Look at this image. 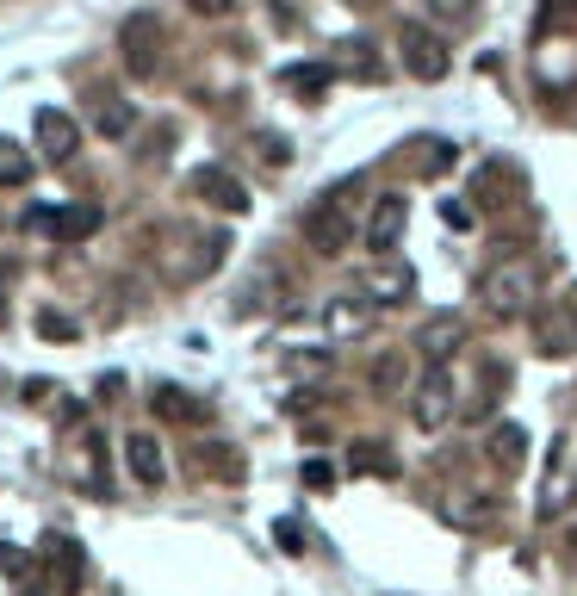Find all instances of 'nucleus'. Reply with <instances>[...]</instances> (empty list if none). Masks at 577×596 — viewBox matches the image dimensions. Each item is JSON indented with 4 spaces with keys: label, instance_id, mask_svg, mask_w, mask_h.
<instances>
[{
    "label": "nucleus",
    "instance_id": "obj_15",
    "mask_svg": "<svg viewBox=\"0 0 577 596\" xmlns=\"http://www.w3.org/2000/svg\"><path fill=\"white\" fill-rule=\"evenodd\" d=\"M50 572H57V596H75L81 577H87V559H81V540L57 535L50 540Z\"/></svg>",
    "mask_w": 577,
    "mask_h": 596
},
{
    "label": "nucleus",
    "instance_id": "obj_26",
    "mask_svg": "<svg viewBox=\"0 0 577 596\" xmlns=\"http://www.w3.org/2000/svg\"><path fill=\"white\" fill-rule=\"evenodd\" d=\"M373 385H379V392H398V385H404V361H398V354H385V361L373 366Z\"/></svg>",
    "mask_w": 577,
    "mask_h": 596
},
{
    "label": "nucleus",
    "instance_id": "obj_19",
    "mask_svg": "<svg viewBox=\"0 0 577 596\" xmlns=\"http://www.w3.org/2000/svg\"><path fill=\"white\" fill-rule=\"evenodd\" d=\"M131 125H137L131 100L106 94V100H99V106H94V131H99V137H131Z\"/></svg>",
    "mask_w": 577,
    "mask_h": 596
},
{
    "label": "nucleus",
    "instance_id": "obj_28",
    "mask_svg": "<svg viewBox=\"0 0 577 596\" xmlns=\"http://www.w3.org/2000/svg\"><path fill=\"white\" fill-rule=\"evenodd\" d=\"M38 336H50V342H57V336H75V324H69V317H57V311H44V317H38Z\"/></svg>",
    "mask_w": 577,
    "mask_h": 596
},
{
    "label": "nucleus",
    "instance_id": "obj_23",
    "mask_svg": "<svg viewBox=\"0 0 577 596\" xmlns=\"http://www.w3.org/2000/svg\"><path fill=\"white\" fill-rule=\"evenodd\" d=\"M447 522H460V528H479V522H491V503H466V491H454V498L441 503Z\"/></svg>",
    "mask_w": 577,
    "mask_h": 596
},
{
    "label": "nucleus",
    "instance_id": "obj_10",
    "mask_svg": "<svg viewBox=\"0 0 577 596\" xmlns=\"http://www.w3.org/2000/svg\"><path fill=\"white\" fill-rule=\"evenodd\" d=\"M32 125H38V143H44L50 162H75V150H81V125H75V118L57 113V106H44Z\"/></svg>",
    "mask_w": 577,
    "mask_h": 596
},
{
    "label": "nucleus",
    "instance_id": "obj_9",
    "mask_svg": "<svg viewBox=\"0 0 577 596\" xmlns=\"http://www.w3.org/2000/svg\"><path fill=\"white\" fill-rule=\"evenodd\" d=\"M534 342H540V354H572L577 348V299L540 311L534 317Z\"/></svg>",
    "mask_w": 577,
    "mask_h": 596
},
{
    "label": "nucleus",
    "instance_id": "obj_16",
    "mask_svg": "<svg viewBox=\"0 0 577 596\" xmlns=\"http://www.w3.org/2000/svg\"><path fill=\"white\" fill-rule=\"evenodd\" d=\"M155 38H162V32H155L150 13L125 25V69H131V75H150V69H155V57H150V44H155Z\"/></svg>",
    "mask_w": 577,
    "mask_h": 596
},
{
    "label": "nucleus",
    "instance_id": "obj_6",
    "mask_svg": "<svg viewBox=\"0 0 577 596\" xmlns=\"http://www.w3.org/2000/svg\"><path fill=\"white\" fill-rule=\"evenodd\" d=\"M410 224V199L404 192H379L373 199V218H366V249H398V236H404Z\"/></svg>",
    "mask_w": 577,
    "mask_h": 596
},
{
    "label": "nucleus",
    "instance_id": "obj_1",
    "mask_svg": "<svg viewBox=\"0 0 577 596\" xmlns=\"http://www.w3.org/2000/svg\"><path fill=\"white\" fill-rule=\"evenodd\" d=\"M534 287H540V273L528 255H503L497 268L479 280V299L491 317H503V324H516V317H528L534 311Z\"/></svg>",
    "mask_w": 577,
    "mask_h": 596
},
{
    "label": "nucleus",
    "instance_id": "obj_25",
    "mask_svg": "<svg viewBox=\"0 0 577 596\" xmlns=\"http://www.w3.org/2000/svg\"><path fill=\"white\" fill-rule=\"evenodd\" d=\"M577 13V0H540V20H534V32H558V25Z\"/></svg>",
    "mask_w": 577,
    "mask_h": 596
},
{
    "label": "nucleus",
    "instance_id": "obj_30",
    "mask_svg": "<svg viewBox=\"0 0 577 596\" xmlns=\"http://www.w3.org/2000/svg\"><path fill=\"white\" fill-rule=\"evenodd\" d=\"M428 7H435L441 20H466V13H472V0H428Z\"/></svg>",
    "mask_w": 577,
    "mask_h": 596
},
{
    "label": "nucleus",
    "instance_id": "obj_31",
    "mask_svg": "<svg viewBox=\"0 0 577 596\" xmlns=\"http://www.w3.org/2000/svg\"><path fill=\"white\" fill-rule=\"evenodd\" d=\"M305 484H310V491H323V484H335V472H329L323 460H310V466H305Z\"/></svg>",
    "mask_w": 577,
    "mask_h": 596
},
{
    "label": "nucleus",
    "instance_id": "obj_13",
    "mask_svg": "<svg viewBox=\"0 0 577 596\" xmlns=\"http://www.w3.org/2000/svg\"><path fill=\"white\" fill-rule=\"evenodd\" d=\"M32 224H44L57 243H87V236L99 231V206H62V212H38Z\"/></svg>",
    "mask_w": 577,
    "mask_h": 596
},
{
    "label": "nucleus",
    "instance_id": "obj_24",
    "mask_svg": "<svg viewBox=\"0 0 577 596\" xmlns=\"http://www.w3.org/2000/svg\"><path fill=\"white\" fill-rule=\"evenodd\" d=\"M0 577L25 584V577H32V553H25V547H13V540H0Z\"/></svg>",
    "mask_w": 577,
    "mask_h": 596
},
{
    "label": "nucleus",
    "instance_id": "obj_12",
    "mask_svg": "<svg viewBox=\"0 0 577 596\" xmlns=\"http://www.w3.org/2000/svg\"><path fill=\"white\" fill-rule=\"evenodd\" d=\"M125 466H131V479L137 484H162L168 479V460H162V442H155L150 429H137V435H125Z\"/></svg>",
    "mask_w": 577,
    "mask_h": 596
},
{
    "label": "nucleus",
    "instance_id": "obj_2",
    "mask_svg": "<svg viewBox=\"0 0 577 596\" xmlns=\"http://www.w3.org/2000/svg\"><path fill=\"white\" fill-rule=\"evenodd\" d=\"M454 410H460V379H454V366L428 361L423 385L410 392V423L416 429H447L454 423Z\"/></svg>",
    "mask_w": 577,
    "mask_h": 596
},
{
    "label": "nucleus",
    "instance_id": "obj_8",
    "mask_svg": "<svg viewBox=\"0 0 577 596\" xmlns=\"http://www.w3.org/2000/svg\"><path fill=\"white\" fill-rule=\"evenodd\" d=\"M192 192H199L205 206H217V212H231V218L249 212V187H243L231 168H199L192 174Z\"/></svg>",
    "mask_w": 577,
    "mask_h": 596
},
{
    "label": "nucleus",
    "instance_id": "obj_32",
    "mask_svg": "<svg viewBox=\"0 0 577 596\" xmlns=\"http://www.w3.org/2000/svg\"><path fill=\"white\" fill-rule=\"evenodd\" d=\"M192 13H205V20H224V13H231V0H187Z\"/></svg>",
    "mask_w": 577,
    "mask_h": 596
},
{
    "label": "nucleus",
    "instance_id": "obj_7",
    "mask_svg": "<svg viewBox=\"0 0 577 596\" xmlns=\"http://www.w3.org/2000/svg\"><path fill=\"white\" fill-rule=\"evenodd\" d=\"M454 348H466V317L460 311H435V317L416 329V354H423V361H454Z\"/></svg>",
    "mask_w": 577,
    "mask_h": 596
},
{
    "label": "nucleus",
    "instance_id": "obj_22",
    "mask_svg": "<svg viewBox=\"0 0 577 596\" xmlns=\"http://www.w3.org/2000/svg\"><path fill=\"white\" fill-rule=\"evenodd\" d=\"M348 466H354V472H379V479H391V472H398V460H391V454H385L379 442H361Z\"/></svg>",
    "mask_w": 577,
    "mask_h": 596
},
{
    "label": "nucleus",
    "instance_id": "obj_11",
    "mask_svg": "<svg viewBox=\"0 0 577 596\" xmlns=\"http://www.w3.org/2000/svg\"><path fill=\"white\" fill-rule=\"evenodd\" d=\"M373 299H366V292H342V299H329L323 305V329L329 336H366V329H373Z\"/></svg>",
    "mask_w": 577,
    "mask_h": 596
},
{
    "label": "nucleus",
    "instance_id": "obj_3",
    "mask_svg": "<svg viewBox=\"0 0 577 596\" xmlns=\"http://www.w3.org/2000/svg\"><path fill=\"white\" fill-rule=\"evenodd\" d=\"M577 503V442L572 435H558L553 442V454H546V479H540V522H553V516H565Z\"/></svg>",
    "mask_w": 577,
    "mask_h": 596
},
{
    "label": "nucleus",
    "instance_id": "obj_17",
    "mask_svg": "<svg viewBox=\"0 0 577 596\" xmlns=\"http://www.w3.org/2000/svg\"><path fill=\"white\" fill-rule=\"evenodd\" d=\"M155 410H162L168 423H205V405H199L192 392H180V385H162V392H155Z\"/></svg>",
    "mask_w": 577,
    "mask_h": 596
},
{
    "label": "nucleus",
    "instance_id": "obj_21",
    "mask_svg": "<svg viewBox=\"0 0 577 596\" xmlns=\"http://www.w3.org/2000/svg\"><path fill=\"white\" fill-rule=\"evenodd\" d=\"M25 180H32V155L0 137V187H25Z\"/></svg>",
    "mask_w": 577,
    "mask_h": 596
},
{
    "label": "nucleus",
    "instance_id": "obj_27",
    "mask_svg": "<svg viewBox=\"0 0 577 596\" xmlns=\"http://www.w3.org/2000/svg\"><path fill=\"white\" fill-rule=\"evenodd\" d=\"M273 540H280L286 553H305V535H298V522H273Z\"/></svg>",
    "mask_w": 577,
    "mask_h": 596
},
{
    "label": "nucleus",
    "instance_id": "obj_4",
    "mask_svg": "<svg viewBox=\"0 0 577 596\" xmlns=\"http://www.w3.org/2000/svg\"><path fill=\"white\" fill-rule=\"evenodd\" d=\"M398 50H404V69L416 81H441L447 69H454V57H447V44L428 32V25H404L398 32Z\"/></svg>",
    "mask_w": 577,
    "mask_h": 596
},
{
    "label": "nucleus",
    "instance_id": "obj_20",
    "mask_svg": "<svg viewBox=\"0 0 577 596\" xmlns=\"http://www.w3.org/2000/svg\"><path fill=\"white\" fill-rule=\"evenodd\" d=\"M329 81H335L329 62H298V69H286V87H292V94H305V100H317Z\"/></svg>",
    "mask_w": 577,
    "mask_h": 596
},
{
    "label": "nucleus",
    "instance_id": "obj_29",
    "mask_svg": "<svg viewBox=\"0 0 577 596\" xmlns=\"http://www.w3.org/2000/svg\"><path fill=\"white\" fill-rule=\"evenodd\" d=\"M261 155H268L273 168H286V162H292V150H286V137H261Z\"/></svg>",
    "mask_w": 577,
    "mask_h": 596
},
{
    "label": "nucleus",
    "instance_id": "obj_5",
    "mask_svg": "<svg viewBox=\"0 0 577 596\" xmlns=\"http://www.w3.org/2000/svg\"><path fill=\"white\" fill-rule=\"evenodd\" d=\"M305 243L317 255H342L348 243H354V224H348V212L335 206V199H323L317 212H305Z\"/></svg>",
    "mask_w": 577,
    "mask_h": 596
},
{
    "label": "nucleus",
    "instance_id": "obj_18",
    "mask_svg": "<svg viewBox=\"0 0 577 596\" xmlns=\"http://www.w3.org/2000/svg\"><path fill=\"white\" fill-rule=\"evenodd\" d=\"M491 460H497L503 472H516V466L528 460V435H521L516 423H497L491 429Z\"/></svg>",
    "mask_w": 577,
    "mask_h": 596
},
{
    "label": "nucleus",
    "instance_id": "obj_14",
    "mask_svg": "<svg viewBox=\"0 0 577 596\" xmlns=\"http://www.w3.org/2000/svg\"><path fill=\"white\" fill-rule=\"evenodd\" d=\"M410 287H416V273L404 268V261H379V268L366 273V299L373 305H398V299H410Z\"/></svg>",
    "mask_w": 577,
    "mask_h": 596
}]
</instances>
